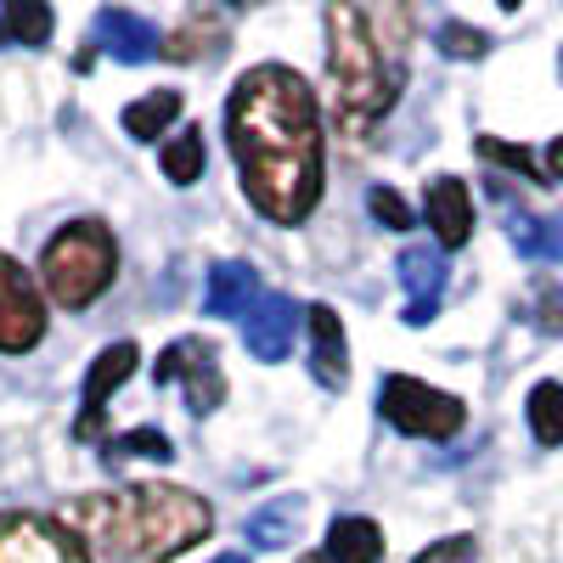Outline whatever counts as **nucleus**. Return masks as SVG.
Instances as JSON below:
<instances>
[{"mask_svg": "<svg viewBox=\"0 0 563 563\" xmlns=\"http://www.w3.org/2000/svg\"><path fill=\"white\" fill-rule=\"evenodd\" d=\"M225 147L254 214H265L271 225H305L316 214L327 141L305 74H294L288 63L249 68L225 97Z\"/></svg>", "mask_w": 563, "mask_h": 563, "instance_id": "obj_1", "label": "nucleus"}, {"mask_svg": "<svg viewBox=\"0 0 563 563\" xmlns=\"http://www.w3.org/2000/svg\"><path fill=\"white\" fill-rule=\"evenodd\" d=\"M63 525L79 536L90 563H169L209 541L214 507L186 485H124L74 496Z\"/></svg>", "mask_w": 563, "mask_h": 563, "instance_id": "obj_2", "label": "nucleus"}, {"mask_svg": "<svg viewBox=\"0 0 563 563\" xmlns=\"http://www.w3.org/2000/svg\"><path fill=\"white\" fill-rule=\"evenodd\" d=\"M406 7H327V79H333V119L344 135H372L400 102L406 85Z\"/></svg>", "mask_w": 563, "mask_h": 563, "instance_id": "obj_3", "label": "nucleus"}, {"mask_svg": "<svg viewBox=\"0 0 563 563\" xmlns=\"http://www.w3.org/2000/svg\"><path fill=\"white\" fill-rule=\"evenodd\" d=\"M119 276V238L113 225L97 220V214H79L68 220L52 243L40 254V282L63 310H85L97 305Z\"/></svg>", "mask_w": 563, "mask_h": 563, "instance_id": "obj_4", "label": "nucleus"}, {"mask_svg": "<svg viewBox=\"0 0 563 563\" xmlns=\"http://www.w3.org/2000/svg\"><path fill=\"white\" fill-rule=\"evenodd\" d=\"M378 417L389 422L395 434H411V440H456L462 422H467V406L422 378H406V372H389L378 384Z\"/></svg>", "mask_w": 563, "mask_h": 563, "instance_id": "obj_5", "label": "nucleus"}, {"mask_svg": "<svg viewBox=\"0 0 563 563\" xmlns=\"http://www.w3.org/2000/svg\"><path fill=\"white\" fill-rule=\"evenodd\" d=\"M153 378H158L164 389L180 384V389H186V411H192V417H209V411H220V400H225L220 350H214L209 339H175V344H164V355L153 361Z\"/></svg>", "mask_w": 563, "mask_h": 563, "instance_id": "obj_6", "label": "nucleus"}, {"mask_svg": "<svg viewBox=\"0 0 563 563\" xmlns=\"http://www.w3.org/2000/svg\"><path fill=\"white\" fill-rule=\"evenodd\" d=\"M0 563H90L79 536L45 512H0Z\"/></svg>", "mask_w": 563, "mask_h": 563, "instance_id": "obj_7", "label": "nucleus"}, {"mask_svg": "<svg viewBox=\"0 0 563 563\" xmlns=\"http://www.w3.org/2000/svg\"><path fill=\"white\" fill-rule=\"evenodd\" d=\"M45 339V299L34 276L0 249V355H29Z\"/></svg>", "mask_w": 563, "mask_h": 563, "instance_id": "obj_8", "label": "nucleus"}, {"mask_svg": "<svg viewBox=\"0 0 563 563\" xmlns=\"http://www.w3.org/2000/svg\"><path fill=\"white\" fill-rule=\"evenodd\" d=\"M135 361H141V350H135L130 339L108 344L97 361H90V372H85V395H79V417H74V440H102V411H108V395H113L119 384H130Z\"/></svg>", "mask_w": 563, "mask_h": 563, "instance_id": "obj_9", "label": "nucleus"}, {"mask_svg": "<svg viewBox=\"0 0 563 563\" xmlns=\"http://www.w3.org/2000/svg\"><path fill=\"white\" fill-rule=\"evenodd\" d=\"M422 220H429L440 249H467V238H474V192L456 175H434L422 186Z\"/></svg>", "mask_w": 563, "mask_h": 563, "instance_id": "obj_10", "label": "nucleus"}, {"mask_svg": "<svg viewBox=\"0 0 563 563\" xmlns=\"http://www.w3.org/2000/svg\"><path fill=\"white\" fill-rule=\"evenodd\" d=\"M305 327H310V372L321 389H350V339H344V321L333 305H310L305 310Z\"/></svg>", "mask_w": 563, "mask_h": 563, "instance_id": "obj_11", "label": "nucleus"}, {"mask_svg": "<svg viewBox=\"0 0 563 563\" xmlns=\"http://www.w3.org/2000/svg\"><path fill=\"white\" fill-rule=\"evenodd\" d=\"M299 305L294 299H282V294H271V299H260L249 316H243V344H249V355L254 361H288V350H294V339H299Z\"/></svg>", "mask_w": 563, "mask_h": 563, "instance_id": "obj_12", "label": "nucleus"}, {"mask_svg": "<svg viewBox=\"0 0 563 563\" xmlns=\"http://www.w3.org/2000/svg\"><path fill=\"white\" fill-rule=\"evenodd\" d=\"M97 45H102L108 57L130 63V68L164 57V34L141 18V12H124V7H102V12H97Z\"/></svg>", "mask_w": 563, "mask_h": 563, "instance_id": "obj_13", "label": "nucleus"}, {"mask_svg": "<svg viewBox=\"0 0 563 563\" xmlns=\"http://www.w3.org/2000/svg\"><path fill=\"white\" fill-rule=\"evenodd\" d=\"M400 288H406V327H429L445 299V260L440 249H406L400 254Z\"/></svg>", "mask_w": 563, "mask_h": 563, "instance_id": "obj_14", "label": "nucleus"}, {"mask_svg": "<svg viewBox=\"0 0 563 563\" xmlns=\"http://www.w3.org/2000/svg\"><path fill=\"white\" fill-rule=\"evenodd\" d=\"M209 316H249L260 305V271L243 260H220L209 271V288H203Z\"/></svg>", "mask_w": 563, "mask_h": 563, "instance_id": "obj_15", "label": "nucleus"}, {"mask_svg": "<svg viewBox=\"0 0 563 563\" xmlns=\"http://www.w3.org/2000/svg\"><path fill=\"white\" fill-rule=\"evenodd\" d=\"M299 530H305V496H271L249 512V525H243V536L265 552L299 541Z\"/></svg>", "mask_w": 563, "mask_h": 563, "instance_id": "obj_16", "label": "nucleus"}, {"mask_svg": "<svg viewBox=\"0 0 563 563\" xmlns=\"http://www.w3.org/2000/svg\"><path fill=\"white\" fill-rule=\"evenodd\" d=\"M321 552H327V563H378L384 558V530L372 519H361V512H339Z\"/></svg>", "mask_w": 563, "mask_h": 563, "instance_id": "obj_17", "label": "nucleus"}, {"mask_svg": "<svg viewBox=\"0 0 563 563\" xmlns=\"http://www.w3.org/2000/svg\"><path fill=\"white\" fill-rule=\"evenodd\" d=\"M220 52H225V23L209 7L186 12V23L169 29V40H164V57H175V63H203V57H220Z\"/></svg>", "mask_w": 563, "mask_h": 563, "instance_id": "obj_18", "label": "nucleus"}, {"mask_svg": "<svg viewBox=\"0 0 563 563\" xmlns=\"http://www.w3.org/2000/svg\"><path fill=\"white\" fill-rule=\"evenodd\" d=\"M52 29H57V18H52V7H45V0H7V7H0V52H7V45H40L52 40Z\"/></svg>", "mask_w": 563, "mask_h": 563, "instance_id": "obj_19", "label": "nucleus"}, {"mask_svg": "<svg viewBox=\"0 0 563 563\" xmlns=\"http://www.w3.org/2000/svg\"><path fill=\"white\" fill-rule=\"evenodd\" d=\"M180 90H147L141 102H130L124 108V135H135V141H164L169 135V124L180 119Z\"/></svg>", "mask_w": 563, "mask_h": 563, "instance_id": "obj_20", "label": "nucleus"}, {"mask_svg": "<svg viewBox=\"0 0 563 563\" xmlns=\"http://www.w3.org/2000/svg\"><path fill=\"white\" fill-rule=\"evenodd\" d=\"M203 158H209L203 130H198V124H180V130L169 135V147L158 153V169H164L169 186H198V180H203Z\"/></svg>", "mask_w": 563, "mask_h": 563, "instance_id": "obj_21", "label": "nucleus"}, {"mask_svg": "<svg viewBox=\"0 0 563 563\" xmlns=\"http://www.w3.org/2000/svg\"><path fill=\"white\" fill-rule=\"evenodd\" d=\"M525 417H530V434L541 445H563V384H536L530 400H525Z\"/></svg>", "mask_w": 563, "mask_h": 563, "instance_id": "obj_22", "label": "nucleus"}, {"mask_svg": "<svg viewBox=\"0 0 563 563\" xmlns=\"http://www.w3.org/2000/svg\"><path fill=\"white\" fill-rule=\"evenodd\" d=\"M474 153H479L485 164H501V169H512V175H525L530 186H547V169H541V158H536L530 147H512V141L479 135V141H474Z\"/></svg>", "mask_w": 563, "mask_h": 563, "instance_id": "obj_23", "label": "nucleus"}, {"mask_svg": "<svg viewBox=\"0 0 563 563\" xmlns=\"http://www.w3.org/2000/svg\"><path fill=\"white\" fill-rule=\"evenodd\" d=\"M108 462H119V456H153V462H175V440L169 434H158V429H130V434H119V440H108V451H102Z\"/></svg>", "mask_w": 563, "mask_h": 563, "instance_id": "obj_24", "label": "nucleus"}, {"mask_svg": "<svg viewBox=\"0 0 563 563\" xmlns=\"http://www.w3.org/2000/svg\"><path fill=\"white\" fill-rule=\"evenodd\" d=\"M440 52L445 57H456V63H479L485 52H490V34L485 29H474V23H440Z\"/></svg>", "mask_w": 563, "mask_h": 563, "instance_id": "obj_25", "label": "nucleus"}, {"mask_svg": "<svg viewBox=\"0 0 563 563\" xmlns=\"http://www.w3.org/2000/svg\"><path fill=\"white\" fill-rule=\"evenodd\" d=\"M366 209H372V220L389 225V231H411V203L395 192V186H372V192H366Z\"/></svg>", "mask_w": 563, "mask_h": 563, "instance_id": "obj_26", "label": "nucleus"}, {"mask_svg": "<svg viewBox=\"0 0 563 563\" xmlns=\"http://www.w3.org/2000/svg\"><path fill=\"white\" fill-rule=\"evenodd\" d=\"M411 563H479V547H474V536H445L434 547H422Z\"/></svg>", "mask_w": 563, "mask_h": 563, "instance_id": "obj_27", "label": "nucleus"}, {"mask_svg": "<svg viewBox=\"0 0 563 563\" xmlns=\"http://www.w3.org/2000/svg\"><path fill=\"white\" fill-rule=\"evenodd\" d=\"M536 327L541 333H563V288L558 282H541L536 288Z\"/></svg>", "mask_w": 563, "mask_h": 563, "instance_id": "obj_28", "label": "nucleus"}, {"mask_svg": "<svg viewBox=\"0 0 563 563\" xmlns=\"http://www.w3.org/2000/svg\"><path fill=\"white\" fill-rule=\"evenodd\" d=\"M541 169L552 175V180H563V135L552 141V147H547V158H541Z\"/></svg>", "mask_w": 563, "mask_h": 563, "instance_id": "obj_29", "label": "nucleus"}, {"mask_svg": "<svg viewBox=\"0 0 563 563\" xmlns=\"http://www.w3.org/2000/svg\"><path fill=\"white\" fill-rule=\"evenodd\" d=\"M214 563H249V558H243V552H220Z\"/></svg>", "mask_w": 563, "mask_h": 563, "instance_id": "obj_30", "label": "nucleus"}, {"mask_svg": "<svg viewBox=\"0 0 563 563\" xmlns=\"http://www.w3.org/2000/svg\"><path fill=\"white\" fill-rule=\"evenodd\" d=\"M299 563H327V552H305V558H299Z\"/></svg>", "mask_w": 563, "mask_h": 563, "instance_id": "obj_31", "label": "nucleus"}, {"mask_svg": "<svg viewBox=\"0 0 563 563\" xmlns=\"http://www.w3.org/2000/svg\"><path fill=\"white\" fill-rule=\"evenodd\" d=\"M558 68H563V63H558Z\"/></svg>", "mask_w": 563, "mask_h": 563, "instance_id": "obj_32", "label": "nucleus"}]
</instances>
